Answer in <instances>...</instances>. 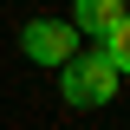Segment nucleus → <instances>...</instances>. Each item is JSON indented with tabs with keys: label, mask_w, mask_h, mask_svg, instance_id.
Here are the masks:
<instances>
[{
	"label": "nucleus",
	"mask_w": 130,
	"mask_h": 130,
	"mask_svg": "<svg viewBox=\"0 0 130 130\" xmlns=\"http://www.w3.org/2000/svg\"><path fill=\"white\" fill-rule=\"evenodd\" d=\"M20 46H26L32 65H65V59H78V39H72L65 20H32V26L20 32Z\"/></svg>",
	"instance_id": "nucleus-2"
},
{
	"label": "nucleus",
	"mask_w": 130,
	"mask_h": 130,
	"mask_svg": "<svg viewBox=\"0 0 130 130\" xmlns=\"http://www.w3.org/2000/svg\"><path fill=\"white\" fill-rule=\"evenodd\" d=\"M117 98V65L98 52V59H65V104H78V111H91V104H111Z\"/></svg>",
	"instance_id": "nucleus-1"
},
{
	"label": "nucleus",
	"mask_w": 130,
	"mask_h": 130,
	"mask_svg": "<svg viewBox=\"0 0 130 130\" xmlns=\"http://www.w3.org/2000/svg\"><path fill=\"white\" fill-rule=\"evenodd\" d=\"M104 59H111V65H117V72H130V13H124V20H117V26H111V32H104Z\"/></svg>",
	"instance_id": "nucleus-4"
},
{
	"label": "nucleus",
	"mask_w": 130,
	"mask_h": 130,
	"mask_svg": "<svg viewBox=\"0 0 130 130\" xmlns=\"http://www.w3.org/2000/svg\"><path fill=\"white\" fill-rule=\"evenodd\" d=\"M124 13H130L124 0H78V7H72V26H78V32H98V39H104V32H111Z\"/></svg>",
	"instance_id": "nucleus-3"
}]
</instances>
